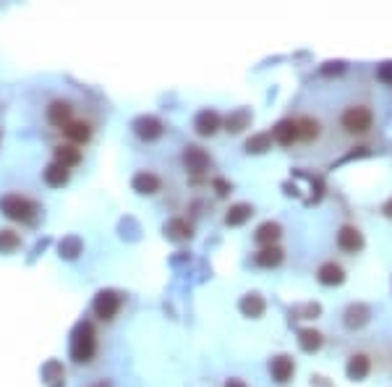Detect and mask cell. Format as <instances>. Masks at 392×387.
<instances>
[{
    "instance_id": "obj_1",
    "label": "cell",
    "mask_w": 392,
    "mask_h": 387,
    "mask_svg": "<svg viewBox=\"0 0 392 387\" xmlns=\"http://www.w3.org/2000/svg\"><path fill=\"white\" fill-rule=\"evenodd\" d=\"M374 126V113L369 105H351L340 113V129L351 136H364Z\"/></svg>"
},
{
    "instance_id": "obj_2",
    "label": "cell",
    "mask_w": 392,
    "mask_h": 387,
    "mask_svg": "<svg viewBox=\"0 0 392 387\" xmlns=\"http://www.w3.org/2000/svg\"><path fill=\"white\" fill-rule=\"evenodd\" d=\"M97 351V335H94V327L89 322H78L74 335H71V359L76 364L91 362Z\"/></svg>"
},
{
    "instance_id": "obj_3",
    "label": "cell",
    "mask_w": 392,
    "mask_h": 387,
    "mask_svg": "<svg viewBox=\"0 0 392 387\" xmlns=\"http://www.w3.org/2000/svg\"><path fill=\"white\" fill-rule=\"evenodd\" d=\"M0 209L6 212V218L19 220V222H32V220H34V212H37V207L32 205L29 199H24V196H19V193L3 196Z\"/></svg>"
},
{
    "instance_id": "obj_4",
    "label": "cell",
    "mask_w": 392,
    "mask_h": 387,
    "mask_svg": "<svg viewBox=\"0 0 392 387\" xmlns=\"http://www.w3.org/2000/svg\"><path fill=\"white\" fill-rule=\"evenodd\" d=\"M91 309H94V314L100 320H113L118 314V309H120V296H118L116 291H102V293L94 296Z\"/></svg>"
},
{
    "instance_id": "obj_5",
    "label": "cell",
    "mask_w": 392,
    "mask_h": 387,
    "mask_svg": "<svg viewBox=\"0 0 392 387\" xmlns=\"http://www.w3.org/2000/svg\"><path fill=\"white\" fill-rule=\"evenodd\" d=\"M183 165H186L188 173L202 176V173H207L209 170L212 160H209V155L202 149V147H186V149H183Z\"/></svg>"
},
{
    "instance_id": "obj_6",
    "label": "cell",
    "mask_w": 392,
    "mask_h": 387,
    "mask_svg": "<svg viewBox=\"0 0 392 387\" xmlns=\"http://www.w3.org/2000/svg\"><path fill=\"white\" fill-rule=\"evenodd\" d=\"M222 126V118L220 113H215V110H199L194 118V131L199 136H215L217 129Z\"/></svg>"
},
{
    "instance_id": "obj_7",
    "label": "cell",
    "mask_w": 392,
    "mask_h": 387,
    "mask_svg": "<svg viewBox=\"0 0 392 387\" xmlns=\"http://www.w3.org/2000/svg\"><path fill=\"white\" fill-rule=\"evenodd\" d=\"M338 246L345 254H356L364 249V236L356 225H342L338 231Z\"/></svg>"
},
{
    "instance_id": "obj_8",
    "label": "cell",
    "mask_w": 392,
    "mask_h": 387,
    "mask_svg": "<svg viewBox=\"0 0 392 387\" xmlns=\"http://www.w3.org/2000/svg\"><path fill=\"white\" fill-rule=\"evenodd\" d=\"M133 134L144 142H155L162 136V123L155 116H142L133 121Z\"/></svg>"
},
{
    "instance_id": "obj_9",
    "label": "cell",
    "mask_w": 392,
    "mask_h": 387,
    "mask_svg": "<svg viewBox=\"0 0 392 387\" xmlns=\"http://www.w3.org/2000/svg\"><path fill=\"white\" fill-rule=\"evenodd\" d=\"M272 139L280 147H293V142H298V126H296V118H285L280 121L272 129Z\"/></svg>"
},
{
    "instance_id": "obj_10",
    "label": "cell",
    "mask_w": 392,
    "mask_h": 387,
    "mask_svg": "<svg viewBox=\"0 0 392 387\" xmlns=\"http://www.w3.org/2000/svg\"><path fill=\"white\" fill-rule=\"evenodd\" d=\"M74 107L71 103H65V100H52L50 107H47V121H50L52 126H58V129H65L71 121H74Z\"/></svg>"
},
{
    "instance_id": "obj_11",
    "label": "cell",
    "mask_w": 392,
    "mask_h": 387,
    "mask_svg": "<svg viewBox=\"0 0 392 387\" xmlns=\"http://www.w3.org/2000/svg\"><path fill=\"white\" fill-rule=\"evenodd\" d=\"M369 372H371V362H369L366 353H353L351 359H348V364H345V375H348L351 382H361V379H366Z\"/></svg>"
},
{
    "instance_id": "obj_12",
    "label": "cell",
    "mask_w": 392,
    "mask_h": 387,
    "mask_svg": "<svg viewBox=\"0 0 392 387\" xmlns=\"http://www.w3.org/2000/svg\"><path fill=\"white\" fill-rule=\"evenodd\" d=\"M316 280L322 285H342L345 283V270L340 267L338 262H325L319 270H316Z\"/></svg>"
},
{
    "instance_id": "obj_13",
    "label": "cell",
    "mask_w": 392,
    "mask_h": 387,
    "mask_svg": "<svg viewBox=\"0 0 392 387\" xmlns=\"http://www.w3.org/2000/svg\"><path fill=\"white\" fill-rule=\"evenodd\" d=\"M270 372H272L274 382L285 385L287 379L293 377V372H296V364H293L290 356H274L272 362H270Z\"/></svg>"
},
{
    "instance_id": "obj_14",
    "label": "cell",
    "mask_w": 392,
    "mask_h": 387,
    "mask_svg": "<svg viewBox=\"0 0 392 387\" xmlns=\"http://www.w3.org/2000/svg\"><path fill=\"white\" fill-rule=\"evenodd\" d=\"M280 236H283V228L277 225V222H261L259 228H257V233H254V238H257V244H261V249L264 246H277V241H280Z\"/></svg>"
},
{
    "instance_id": "obj_15",
    "label": "cell",
    "mask_w": 392,
    "mask_h": 387,
    "mask_svg": "<svg viewBox=\"0 0 392 387\" xmlns=\"http://www.w3.org/2000/svg\"><path fill=\"white\" fill-rule=\"evenodd\" d=\"M369 306H364V304H351L348 309H345V327L348 330H358V327H364L366 322H369Z\"/></svg>"
},
{
    "instance_id": "obj_16",
    "label": "cell",
    "mask_w": 392,
    "mask_h": 387,
    "mask_svg": "<svg viewBox=\"0 0 392 387\" xmlns=\"http://www.w3.org/2000/svg\"><path fill=\"white\" fill-rule=\"evenodd\" d=\"M55 163H61L65 168H71V165H78L81 163V149H78L76 144H58L55 147Z\"/></svg>"
},
{
    "instance_id": "obj_17",
    "label": "cell",
    "mask_w": 392,
    "mask_h": 387,
    "mask_svg": "<svg viewBox=\"0 0 392 387\" xmlns=\"http://www.w3.org/2000/svg\"><path fill=\"white\" fill-rule=\"evenodd\" d=\"M63 134L71 139V144H84V142H89L91 126L87 121H71V123L63 129Z\"/></svg>"
},
{
    "instance_id": "obj_18",
    "label": "cell",
    "mask_w": 392,
    "mask_h": 387,
    "mask_svg": "<svg viewBox=\"0 0 392 387\" xmlns=\"http://www.w3.org/2000/svg\"><path fill=\"white\" fill-rule=\"evenodd\" d=\"M131 186H133V191L139 193H155L160 191V178L155 173H139V176H133Z\"/></svg>"
},
{
    "instance_id": "obj_19",
    "label": "cell",
    "mask_w": 392,
    "mask_h": 387,
    "mask_svg": "<svg viewBox=\"0 0 392 387\" xmlns=\"http://www.w3.org/2000/svg\"><path fill=\"white\" fill-rule=\"evenodd\" d=\"M241 311H243V317L257 320V317L264 314V298L259 293H248V296L241 298Z\"/></svg>"
},
{
    "instance_id": "obj_20",
    "label": "cell",
    "mask_w": 392,
    "mask_h": 387,
    "mask_svg": "<svg viewBox=\"0 0 392 387\" xmlns=\"http://www.w3.org/2000/svg\"><path fill=\"white\" fill-rule=\"evenodd\" d=\"M285 257V251L280 246H264L259 254H257V264L259 267H277Z\"/></svg>"
},
{
    "instance_id": "obj_21",
    "label": "cell",
    "mask_w": 392,
    "mask_h": 387,
    "mask_svg": "<svg viewBox=\"0 0 392 387\" xmlns=\"http://www.w3.org/2000/svg\"><path fill=\"white\" fill-rule=\"evenodd\" d=\"M296 126H298V142H312L319 136V121H314V118H296Z\"/></svg>"
},
{
    "instance_id": "obj_22",
    "label": "cell",
    "mask_w": 392,
    "mask_h": 387,
    "mask_svg": "<svg viewBox=\"0 0 392 387\" xmlns=\"http://www.w3.org/2000/svg\"><path fill=\"white\" fill-rule=\"evenodd\" d=\"M42 176H45V181L50 183V186H65L68 183V168L61 165V163H50Z\"/></svg>"
},
{
    "instance_id": "obj_23",
    "label": "cell",
    "mask_w": 392,
    "mask_h": 387,
    "mask_svg": "<svg viewBox=\"0 0 392 387\" xmlns=\"http://www.w3.org/2000/svg\"><path fill=\"white\" fill-rule=\"evenodd\" d=\"M298 343L301 348L306 351V353H316V351L322 348V333H316V330H301L298 333Z\"/></svg>"
},
{
    "instance_id": "obj_24",
    "label": "cell",
    "mask_w": 392,
    "mask_h": 387,
    "mask_svg": "<svg viewBox=\"0 0 392 387\" xmlns=\"http://www.w3.org/2000/svg\"><path fill=\"white\" fill-rule=\"evenodd\" d=\"M251 215H254V209H251L248 205H233L230 209H228V215H225V222L235 228V225H243Z\"/></svg>"
},
{
    "instance_id": "obj_25",
    "label": "cell",
    "mask_w": 392,
    "mask_h": 387,
    "mask_svg": "<svg viewBox=\"0 0 392 387\" xmlns=\"http://www.w3.org/2000/svg\"><path fill=\"white\" fill-rule=\"evenodd\" d=\"M168 233L170 238H175V241H186V238H191V225L186 220H173L168 225Z\"/></svg>"
},
{
    "instance_id": "obj_26",
    "label": "cell",
    "mask_w": 392,
    "mask_h": 387,
    "mask_svg": "<svg viewBox=\"0 0 392 387\" xmlns=\"http://www.w3.org/2000/svg\"><path fill=\"white\" fill-rule=\"evenodd\" d=\"M251 123V116H248L246 110H238V113H233V116L228 118V131H233V134H238V131H243Z\"/></svg>"
},
{
    "instance_id": "obj_27",
    "label": "cell",
    "mask_w": 392,
    "mask_h": 387,
    "mask_svg": "<svg viewBox=\"0 0 392 387\" xmlns=\"http://www.w3.org/2000/svg\"><path fill=\"white\" fill-rule=\"evenodd\" d=\"M270 142H272V134H257L254 139L246 142L248 152H267L270 149Z\"/></svg>"
},
{
    "instance_id": "obj_28",
    "label": "cell",
    "mask_w": 392,
    "mask_h": 387,
    "mask_svg": "<svg viewBox=\"0 0 392 387\" xmlns=\"http://www.w3.org/2000/svg\"><path fill=\"white\" fill-rule=\"evenodd\" d=\"M78 254H81V241L78 238H65L63 244H61V257L76 259Z\"/></svg>"
},
{
    "instance_id": "obj_29",
    "label": "cell",
    "mask_w": 392,
    "mask_h": 387,
    "mask_svg": "<svg viewBox=\"0 0 392 387\" xmlns=\"http://www.w3.org/2000/svg\"><path fill=\"white\" fill-rule=\"evenodd\" d=\"M19 246V236L13 231H0V251H13Z\"/></svg>"
},
{
    "instance_id": "obj_30",
    "label": "cell",
    "mask_w": 392,
    "mask_h": 387,
    "mask_svg": "<svg viewBox=\"0 0 392 387\" xmlns=\"http://www.w3.org/2000/svg\"><path fill=\"white\" fill-rule=\"evenodd\" d=\"M377 79L384 84H392V63H382L377 68Z\"/></svg>"
},
{
    "instance_id": "obj_31",
    "label": "cell",
    "mask_w": 392,
    "mask_h": 387,
    "mask_svg": "<svg viewBox=\"0 0 392 387\" xmlns=\"http://www.w3.org/2000/svg\"><path fill=\"white\" fill-rule=\"evenodd\" d=\"M215 189H217V193H220V196H225V193H228V183H225V181H215Z\"/></svg>"
},
{
    "instance_id": "obj_32",
    "label": "cell",
    "mask_w": 392,
    "mask_h": 387,
    "mask_svg": "<svg viewBox=\"0 0 392 387\" xmlns=\"http://www.w3.org/2000/svg\"><path fill=\"white\" fill-rule=\"evenodd\" d=\"M225 387H246V382H243V379H228V382H225Z\"/></svg>"
},
{
    "instance_id": "obj_33",
    "label": "cell",
    "mask_w": 392,
    "mask_h": 387,
    "mask_svg": "<svg viewBox=\"0 0 392 387\" xmlns=\"http://www.w3.org/2000/svg\"><path fill=\"white\" fill-rule=\"evenodd\" d=\"M382 212H384V215H387V218L392 220V199H387V202H384V207H382Z\"/></svg>"
}]
</instances>
